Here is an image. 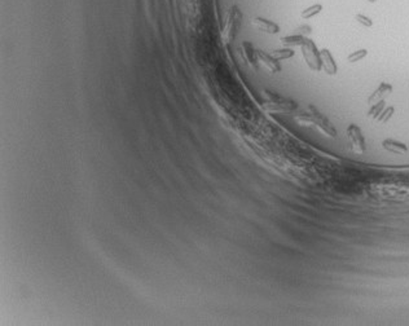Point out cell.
<instances>
[{
    "instance_id": "cell-1",
    "label": "cell",
    "mask_w": 409,
    "mask_h": 326,
    "mask_svg": "<svg viewBox=\"0 0 409 326\" xmlns=\"http://www.w3.org/2000/svg\"><path fill=\"white\" fill-rule=\"evenodd\" d=\"M263 96L265 97L264 102L262 104V108L268 113H281V114H289L294 113L298 109L297 102L290 98L282 97L280 94L271 91H263Z\"/></svg>"
},
{
    "instance_id": "cell-2",
    "label": "cell",
    "mask_w": 409,
    "mask_h": 326,
    "mask_svg": "<svg viewBox=\"0 0 409 326\" xmlns=\"http://www.w3.org/2000/svg\"><path fill=\"white\" fill-rule=\"evenodd\" d=\"M241 10L238 9L237 5H233V7L228 10L227 16H225L224 25H223L221 37H223V41H224L225 43H231V42L235 39L237 30L240 29V25H241Z\"/></svg>"
},
{
    "instance_id": "cell-3",
    "label": "cell",
    "mask_w": 409,
    "mask_h": 326,
    "mask_svg": "<svg viewBox=\"0 0 409 326\" xmlns=\"http://www.w3.org/2000/svg\"><path fill=\"white\" fill-rule=\"evenodd\" d=\"M301 49H302V56L307 66L312 71H321L322 67L321 61H320V50L317 49L316 44L311 39H307L305 44L301 47Z\"/></svg>"
},
{
    "instance_id": "cell-4",
    "label": "cell",
    "mask_w": 409,
    "mask_h": 326,
    "mask_svg": "<svg viewBox=\"0 0 409 326\" xmlns=\"http://www.w3.org/2000/svg\"><path fill=\"white\" fill-rule=\"evenodd\" d=\"M346 135H347V140H349L350 142V148H351V150L354 151V153H356V154H364L366 150L365 138H364V135H362L359 126L350 125L349 127H347Z\"/></svg>"
},
{
    "instance_id": "cell-5",
    "label": "cell",
    "mask_w": 409,
    "mask_h": 326,
    "mask_svg": "<svg viewBox=\"0 0 409 326\" xmlns=\"http://www.w3.org/2000/svg\"><path fill=\"white\" fill-rule=\"evenodd\" d=\"M308 110L313 118V127L317 128L322 135H325L328 138L336 139L338 132H337V128L332 125V122L329 121L325 115H322L320 111L316 110V108L313 106H309Z\"/></svg>"
},
{
    "instance_id": "cell-6",
    "label": "cell",
    "mask_w": 409,
    "mask_h": 326,
    "mask_svg": "<svg viewBox=\"0 0 409 326\" xmlns=\"http://www.w3.org/2000/svg\"><path fill=\"white\" fill-rule=\"evenodd\" d=\"M256 52H258V50L255 49L254 46H253L250 42H242L241 43L242 58H244V61H245L246 64L250 67H253V69H258L259 65Z\"/></svg>"
},
{
    "instance_id": "cell-7",
    "label": "cell",
    "mask_w": 409,
    "mask_h": 326,
    "mask_svg": "<svg viewBox=\"0 0 409 326\" xmlns=\"http://www.w3.org/2000/svg\"><path fill=\"white\" fill-rule=\"evenodd\" d=\"M256 56H258L259 65L264 66L269 73L276 74V73H280V71H281V65H280V62H278L275 57H272V54L265 53L263 50H258V52H256Z\"/></svg>"
},
{
    "instance_id": "cell-8",
    "label": "cell",
    "mask_w": 409,
    "mask_h": 326,
    "mask_svg": "<svg viewBox=\"0 0 409 326\" xmlns=\"http://www.w3.org/2000/svg\"><path fill=\"white\" fill-rule=\"evenodd\" d=\"M320 61H321L322 70L325 71L328 75H336L338 71V66L336 64V60L329 52V49L324 48L320 50Z\"/></svg>"
},
{
    "instance_id": "cell-9",
    "label": "cell",
    "mask_w": 409,
    "mask_h": 326,
    "mask_svg": "<svg viewBox=\"0 0 409 326\" xmlns=\"http://www.w3.org/2000/svg\"><path fill=\"white\" fill-rule=\"evenodd\" d=\"M252 24L259 31H263L265 34H277L280 31V26L276 22L267 20V18H263V17H254Z\"/></svg>"
},
{
    "instance_id": "cell-10",
    "label": "cell",
    "mask_w": 409,
    "mask_h": 326,
    "mask_svg": "<svg viewBox=\"0 0 409 326\" xmlns=\"http://www.w3.org/2000/svg\"><path fill=\"white\" fill-rule=\"evenodd\" d=\"M391 92H393V86H391V84L381 83L376 91L373 92V93L368 97V104L374 105V104H377V102H379V101L385 100V98L387 97Z\"/></svg>"
},
{
    "instance_id": "cell-11",
    "label": "cell",
    "mask_w": 409,
    "mask_h": 326,
    "mask_svg": "<svg viewBox=\"0 0 409 326\" xmlns=\"http://www.w3.org/2000/svg\"><path fill=\"white\" fill-rule=\"evenodd\" d=\"M382 146L385 150L394 153V154H406L408 153V146L400 141H396L393 139H386L382 141Z\"/></svg>"
},
{
    "instance_id": "cell-12",
    "label": "cell",
    "mask_w": 409,
    "mask_h": 326,
    "mask_svg": "<svg viewBox=\"0 0 409 326\" xmlns=\"http://www.w3.org/2000/svg\"><path fill=\"white\" fill-rule=\"evenodd\" d=\"M307 41V38L303 37V35H299V34H292V35H286V37L280 38V42H281L285 47H302L305 42Z\"/></svg>"
},
{
    "instance_id": "cell-13",
    "label": "cell",
    "mask_w": 409,
    "mask_h": 326,
    "mask_svg": "<svg viewBox=\"0 0 409 326\" xmlns=\"http://www.w3.org/2000/svg\"><path fill=\"white\" fill-rule=\"evenodd\" d=\"M272 57H275L277 61H282V60H288V58H292L295 54L294 50L292 48H280V49H275L271 52Z\"/></svg>"
},
{
    "instance_id": "cell-14",
    "label": "cell",
    "mask_w": 409,
    "mask_h": 326,
    "mask_svg": "<svg viewBox=\"0 0 409 326\" xmlns=\"http://www.w3.org/2000/svg\"><path fill=\"white\" fill-rule=\"evenodd\" d=\"M294 121L301 126H306V127H312L313 126V118H312L311 113L305 111V113H299V114L294 115Z\"/></svg>"
},
{
    "instance_id": "cell-15",
    "label": "cell",
    "mask_w": 409,
    "mask_h": 326,
    "mask_svg": "<svg viewBox=\"0 0 409 326\" xmlns=\"http://www.w3.org/2000/svg\"><path fill=\"white\" fill-rule=\"evenodd\" d=\"M322 10V5L319 3L316 4H312V5H309V7H307L306 9L302 10V13H301V17H302L303 20H308V18H312V17H315L316 14H319L320 12Z\"/></svg>"
},
{
    "instance_id": "cell-16",
    "label": "cell",
    "mask_w": 409,
    "mask_h": 326,
    "mask_svg": "<svg viewBox=\"0 0 409 326\" xmlns=\"http://www.w3.org/2000/svg\"><path fill=\"white\" fill-rule=\"evenodd\" d=\"M386 108V102L385 100L379 101V102H377V104L372 105L370 106V109H369L368 111V117L369 118H373V119H377V118L379 117V114L382 113L383 109Z\"/></svg>"
},
{
    "instance_id": "cell-17",
    "label": "cell",
    "mask_w": 409,
    "mask_h": 326,
    "mask_svg": "<svg viewBox=\"0 0 409 326\" xmlns=\"http://www.w3.org/2000/svg\"><path fill=\"white\" fill-rule=\"evenodd\" d=\"M366 56H368V50H366L365 48H362V49H358L355 50V52L350 53L349 56H347V61H349L350 64H355V62L361 61L362 58H365Z\"/></svg>"
},
{
    "instance_id": "cell-18",
    "label": "cell",
    "mask_w": 409,
    "mask_h": 326,
    "mask_svg": "<svg viewBox=\"0 0 409 326\" xmlns=\"http://www.w3.org/2000/svg\"><path fill=\"white\" fill-rule=\"evenodd\" d=\"M394 113H395V108L394 106H387V108L383 109V111L379 114V117L377 118L376 121L379 122V123H387L394 115Z\"/></svg>"
},
{
    "instance_id": "cell-19",
    "label": "cell",
    "mask_w": 409,
    "mask_h": 326,
    "mask_svg": "<svg viewBox=\"0 0 409 326\" xmlns=\"http://www.w3.org/2000/svg\"><path fill=\"white\" fill-rule=\"evenodd\" d=\"M355 20L358 21L360 25H362L364 27H372L373 26V21L370 20L368 16H365V14L358 13L355 16Z\"/></svg>"
},
{
    "instance_id": "cell-20",
    "label": "cell",
    "mask_w": 409,
    "mask_h": 326,
    "mask_svg": "<svg viewBox=\"0 0 409 326\" xmlns=\"http://www.w3.org/2000/svg\"><path fill=\"white\" fill-rule=\"evenodd\" d=\"M295 31H297V34H299V35H303V37H306V35H309V34L312 33V29L308 26V25H302V26H299L295 29Z\"/></svg>"
},
{
    "instance_id": "cell-21",
    "label": "cell",
    "mask_w": 409,
    "mask_h": 326,
    "mask_svg": "<svg viewBox=\"0 0 409 326\" xmlns=\"http://www.w3.org/2000/svg\"><path fill=\"white\" fill-rule=\"evenodd\" d=\"M368 1H369V3H376L377 0H368Z\"/></svg>"
}]
</instances>
